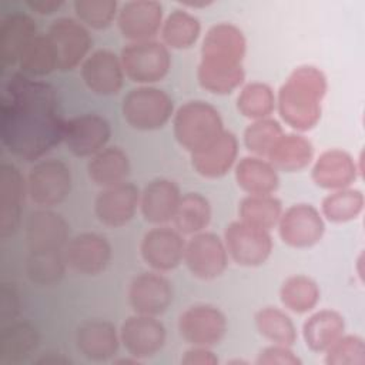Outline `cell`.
<instances>
[{"label": "cell", "mask_w": 365, "mask_h": 365, "mask_svg": "<svg viewBox=\"0 0 365 365\" xmlns=\"http://www.w3.org/2000/svg\"><path fill=\"white\" fill-rule=\"evenodd\" d=\"M254 322L258 332L272 344L292 346L297 342V328L291 317L277 308L264 307L254 315Z\"/></svg>", "instance_id": "obj_39"}, {"label": "cell", "mask_w": 365, "mask_h": 365, "mask_svg": "<svg viewBox=\"0 0 365 365\" xmlns=\"http://www.w3.org/2000/svg\"><path fill=\"white\" fill-rule=\"evenodd\" d=\"M222 241L228 257L241 267H259L267 262L272 252L271 232L241 220L225 227Z\"/></svg>", "instance_id": "obj_8"}, {"label": "cell", "mask_w": 365, "mask_h": 365, "mask_svg": "<svg viewBox=\"0 0 365 365\" xmlns=\"http://www.w3.org/2000/svg\"><path fill=\"white\" fill-rule=\"evenodd\" d=\"M225 131L220 111L204 100H190L174 111L173 133L190 154L197 153Z\"/></svg>", "instance_id": "obj_4"}, {"label": "cell", "mask_w": 365, "mask_h": 365, "mask_svg": "<svg viewBox=\"0 0 365 365\" xmlns=\"http://www.w3.org/2000/svg\"><path fill=\"white\" fill-rule=\"evenodd\" d=\"M64 255L73 271L83 275H98L108 267L113 250L101 234L81 232L68 240Z\"/></svg>", "instance_id": "obj_20"}, {"label": "cell", "mask_w": 365, "mask_h": 365, "mask_svg": "<svg viewBox=\"0 0 365 365\" xmlns=\"http://www.w3.org/2000/svg\"><path fill=\"white\" fill-rule=\"evenodd\" d=\"M194 171L204 178H221L237 163L238 140L234 133L224 131L202 150L190 154Z\"/></svg>", "instance_id": "obj_26"}, {"label": "cell", "mask_w": 365, "mask_h": 365, "mask_svg": "<svg viewBox=\"0 0 365 365\" xmlns=\"http://www.w3.org/2000/svg\"><path fill=\"white\" fill-rule=\"evenodd\" d=\"M26 182L30 200L41 208H51L68 197L71 191V171L58 158H44L34 163Z\"/></svg>", "instance_id": "obj_7"}, {"label": "cell", "mask_w": 365, "mask_h": 365, "mask_svg": "<svg viewBox=\"0 0 365 365\" xmlns=\"http://www.w3.org/2000/svg\"><path fill=\"white\" fill-rule=\"evenodd\" d=\"M67 268L64 251L58 252H29L26 259V275L37 285L58 284Z\"/></svg>", "instance_id": "obj_41"}, {"label": "cell", "mask_w": 365, "mask_h": 365, "mask_svg": "<svg viewBox=\"0 0 365 365\" xmlns=\"http://www.w3.org/2000/svg\"><path fill=\"white\" fill-rule=\"evenodd\" d=\"M327 365H364L365 342L359 335L342 334L325 352Z\"/></svg>", "instance_id": "obj_44"}, {"label": "cell", "mask_w": 365, "mask_h": 365, "mask_svg": "<svg viewBox=\"0 0 365 365\" xmlns=\"http://www.w3.org/2000/svg\"><path fill=\"white\" fill-rule=\"evenodd\" d=\"M267 160L277 168V171L297 173L312 163L314 145L302 134L284 133L269 150Z\"/></svg>", "instance_id": "obj_29"}, {"label": "cell", "mask_w": 365, "mask_h": 365, "mask_svg": "<svg viewBox=\"0 0 365 365\" xmlns=\"http://www.w3.org/2000/svg\"><path fill=\"white\" fill-rule=\"evenodd\" d=\"M275 108L277 97L272 88L262 81H251L238 93L237 110L251 121L271 117Z\"/></svg>", "instance_id": "obj_40"}, {"label": "cell", "mask_w": 365, "mask_h": 365, "mask_svg": "<svg viewBox=\"0 0 365 365\" xmlns=\"http://www.w3.org/2000/svg\"><path fill=\"white\" fill-rule=\"evenodd\" d=\"M64 125L50 84L23 73L10 78L1 101V140L11 154L24 161L40 160L63 141Z\"/></svg>", "instance_id": "obj_1"}, {"label": "cell", "mask_w": 365, "mask_h": 365, "mask_svg": "<svg viewBox=\"0 0 365 365\" xmlns=\"http://www.w3.org/2000/svg\"><path fill=\"white\" fill-rule=\"evenodd\" d=\"M86 87L97 96L117 94L124 84V70L120 56L100 48L87 56L80 68Z\"/></svg>", "instance_id": "obj_21"}, {"label": "cell", "mask_w": 365, "mask_h": 365, "mask_svg": "<svg viewBox=\"0 0 365 365\" xmlns=\"http://www.w3.org/2000/svg\"><path fill=\"white\" fill-rule=\"evenodd\" d=\"M110 123L98 114H81L66 121L63 143L76 157H93L107 147Z\"/></svg>", "instance_id": "obj_16"}, {"label": "cell", "mask_w": 365, "mask_h": 365, "mask_svg": "<svg viewBox=\"0 0 365 365\" xmlns=\"http://www.w3.org/2000/svg\"><path fill=\"white\" fill-rule=\"evenodd\" d=\"M120 60L125 77L140 86L163 80L171 68L170 48L157 40L128 43L123 47Z\"/></svg>", "instance_id": "obj_6"}, {"label": "cell", "mask_w": 365, "mask_h": 365, "mask_svg": "<svg viewBox=\"0 0 365 365\" xmlns=\"http://www.w3.org/2000/svg\"><path fill=\"white\" fill-rule=\"evenodd\" d=\"M228 259L222 238L214 232L201 231L185 241L182 262L198 279L212 281L221 277L228 267Z\"/></svg>", "instance_id": "obj_9"}, {"label": "cell", "mask_w": 365, "mask_h": 365, "mask_svg": "<svg viewBox=\"0 0 365 365\" xmlns=\"http://www.w3.org/2000/svg\"><path fill=\"white\" fill-rule=\"evenodd\" d=\"M235 181L248 195L274 194L279 187L277 168L262 157L247 155L234 165Z\"/></svg>", "instance_id": "obj_27"}, {"label": "cell", "mask_w": 365, "mask_h": 365, "mask_svg": "<svg viewBox=\"0 0 365 365\" xmlns=\"http://www.w3.org/2000/svg\"><path fill=\"white\" fill-rule=\"evenodd\" d=\"M284 134L282 125L272 117L252 121L244 130V145L247 150L257 157L267 158L269 150Z\"/></svg>", "instance_id": "obj_42"}, {"label": "cell", "mask_w": 365, "mask_h": 365, "mask_svg": "<svg viewBox=\"0 0 365 365\" xmlns=\"http://www.w3.org/2000/svg\"><path fill=\"white\" fill-rule=\"evenodd\" d=\"M211 221V204L200 192L181 195L178 208L173 218L174 228L182 235H194L204 231Z\"/></svg>", "instance_id": "obj_35"}, {"label": "cell", "mask_w": 365, "mask_h": 365, "mask_svg": "<svg viewBox=\"0 0 365 365\" xmlns=\"http://www.w3.org/2000/svg\"><path fill=\"white\" fill-rule=\"evenodd\" d=\"M160 34L165 47L187 50L197 43L201 34V23L188 10L175 9L164 19Z\"/></svg>", "instance_id": "obj_33"}, {"label": "cell", "mask_w": 365, "mask_h": 365, "mask_svg": "<svg viewBox=\"0 0 365 365\" xmlns=\"http://www.w3.org/2000/svg\"><path fill=\"white\" fill-rule=\"evenodd\" d=\"M342 334H345V319L329 308L315 311L302 325V338L312 352H325Z\"/></svg>", "instance_id": "obj_32"}, {"label": "cell", "mask_w": 365, "mask_h": 365, "mask_svg": "<svg viewBox=\"0 0 365 365\" xmlns=\"http://www.w3.org/2000/svg\"><path fill=\"white\" fill-rule=\"evenodd\" d=\"M365 205V197L361 190L348 187L331 191L321 202V214L334 224H344L356 220Z\"/></svg>", "instance_id": "obj_38"}, {"label": "cell", "mask_w": 365, "mask_h": 365, "mask_svg": "<svg viewBox=\"0 0 365 365\" xmlns=\"http://www.w3.org/2000/svg\"><path fill=\"white\" fill-rule=\"evenodd\" d=\"M40 344L37 328L29 321H13L1 328L0 362L20 364L36 352Z\"/></svg>", "instance_id": "obj_30"}, {"label": "cell", "mask_w": 365, "mask_h": 365, "mask_svg": "<svg viewBox=\"0 0 365 365\" xmlns=\"http://www.w3.org/2000/svg\"><path fill=\"white\" fill-rule=\"evenodd\" d=\"M167 339L164 324L153 315L135 314L128 317L120 328V341L127 355L138 361L157 355Z\"/></svg>", "instance_id": "obj_14"}, {"label": "cell", "mask_w": 365, "mask_h": 365, "mask_svg": "<svg viewBox=\"0 0 365 365\" xmlns=\"http://www.w3.org/2000/svg\"><path fill=\"white\" fill-rule=\"evenodd\" d=\"M257 365H301V358L291 349V346L272 344L259 351L255 359Z\"/></svg>", "instance_id": "obj_45"}, {"label": "cell", "mask_w": 365, "mask_h": 365, "mask_svg": "<svg viewBox=\"0 0 365 365\" xmlns=\"http://www.w3.org/2000/svg\"><path fill=\"white\" fill-rule=\"evenodd\" d=\"M127 298L135 314L158 317L171 305L174 289L167 277L153 269L140 272L131 279Z\"/></svg>", "instance_id": "obj_13"}, {"label": "cell", "mask_w": 365, "mask_h": 365, "mask_svg": "<svg viewBox=\"0 0 365 365\" xmlns=\"http://www.w3.org/2000/svg\"><path fill=\"white\" fill-rule=\"evenodd\" d=\"M181 4L185 7H190V9H202V7L212 4V1H182Z\"/></svg>", "instance_id": "obj_50"}, {"label": "cell", "mask_w": 365, "mask_h": 365, "mask_svg": "<svg viewBox=\"0 0 365 365\" xmlns=\"http://www.w3.org/2000/svg\"><path fill=\"white\" fill-rule=\"evenodd\" d=\"M361 173L356 160L348 151L329 148L314 161L311 178L319 188L335 191L351 187Z\"/></svg>", "instance_id": "obj_22"}, {"label": "cell", "mask_w": 365, "mask_h": 365, "mask_svg": "<svg viewBox=\"0 0 365 365\" xmlns=\"http://www.w3.org/2000/svg\"><path fill=\"white\" fill-rule=\"evenodd\" d=\"M185 240L175 228L157 225L148 230L140 244L144 262L154 271L167 272L175 269L184 259Z\"/></svg>", "instance_id": "obj_15"}, {"label": "cell", "mask_w": 365, "mask_h": 365, "mask_svg": "<svg viewBox=\"0 0 365 365\" xmlns=\"http://www.w3.org/2000/svg\"><path fill=\"white\" fill-rule=\"evenodd\" d=\"M73 9L77 20L86 27L104 30L117 20L120 7L115 0H76Z\"/></svg>", "instance_id": "obj_43"}, {"label": "cell", "mask_w": 365, "mask_h": 365, "mask_svg": "<svg viewBox=\"0 0 365 365\" xmlns=\"http://www.w3.org/2000/svg\"><path fill=\"white\" fill-rule=\"evenodd\" d=\"M120 342V331L107 319H87L76 331L77 351L93 362L113 359L118 352Z\"/></svg>", "instance_id": "obj_24"}, {"label": "cell", "mask_w": 365, "mask_h": 365, "mask_svg": "<svg viewBox=\"0 0 365 365\" xmlns=\"http://www.w3.org/2000/svg\"><path fill=\"white\" fill-rule=\"evenodd\" d=\"M71 361L68 358H66L63 354L58 352H48V355L41 356L37 364H43V365H67Z\"/></svg>", "instance_id": "obj_49"}, {"label": "cell", "mask_w": 365, "mask_h": 365, "mask_svg": "<svg viewBox=\"0 0 365 365\" xmlns=\"http://www.w3.org/2000/svg\"><path fill=\"white\" fill-rule=\"evenodd\" d=\"M277 228L284 244L292 248H309L322 240L325 221L312 204L298 202L282 211Z\"/></svg>", "instance_id": "obj_11"}, {"label": "cell", "mask_w": 365, "mask_h": 365, "mask_svg": "<svg viewBox=\"0 0 365 365\" xmlns=\"http://www.w3.org/2000/svg\"><path fill=\"white\" fill-rule=\"evenodd\" d=\"M27 182L14 164L4 163L0 168V235H13L21 221Z\"/></svg>", "instance_id": "obj_23"}, {"label": "cell", "mask_w": 365, "mask_h": 365, "mask_svg": "<svg viewBox=\"0 0 365 365\" xmlns=\"http://www.w3.org/2000/svg\"><path fill=\"white\" fill-rule=\"evenodd\" d=\"M282 211V202L274 194H247L238 204V215L241 221L269 232L272 228H277Z\"/></svg>", "instance_id": "obj_36"}, {"label": "cell", "mask_w": 365, "mask_h": 365, "mask_svg": "<svg viewBox=\"0 0 365 365\" xmlns=\"http://www.w3.org/2000/svg\"><path fill=\"white\" fill-rule=\"evenodd\" d=\"M37 34L34 20L26 13H11L1 20L0 26V50L4 67L14 66L26 46Z\"/></svg>", "instance_id": "obj_28"}, {"label": "cell", "mask_w": 365, "mask_h": 365, "mask_svg": "<svg viewBox=\"0 0 365 365\" xmlns=\"http://www.w3.org/2000/svg\"><path fill=\"white\" fill-rule=\"evenodd\" d=\"M47 36L56 48L60 71H71L83 64L93 44L88 29L71 17L56 19L50 24Z\"/></svg>", "instance_id": "obj_12"}, {"label": "cell", "mask_w": 365, "mask_h": 365, "mask_svg": "<svg viewBox=\"0 0 365 365\" xmlns=\"http://www.w3.org/2000/svg\"><path fill=\"white\" fill-rule=\"evenodd\" d=\"M327 77L314 66L292 70L277 94L282 121L297 131L312 130L321 118V103L327 93Z\"/></svg>", "instance_id": "obj_3"}, {"label": "cell", "mask_w": 365, "mask_h": 365, "mask_svg": "<svg viewBox=\"0 0 365 365\" xmlns=\"http://www.w3.org/2000/svg\"><path fill=\"white\" fill-rule=\"evenodd\" d=\"M181 364L184 365H217L218 358L208 346L191 345L190 349L181 356Z\"/></svg>", "instance_id": "obj_47"}, {"label": "cell", "mask_w": 365, "mask_h": 365, "mask_svg": "<svg viewBox=\"0 0 365 365\" xmlns=\"http://www.w3.org/2000/svg\"><path fill=\"white\" fill-rule=\"evenodd\" d=\"M19 311H20L19 292L14 288L13 284L4 282L1 285V292H0V319H1V324L6 325L9 322L16 321V317L19 315Z\"/></svg>", "instance_id": "obj_46"}, {"label": "cell", "mask_w": 365, "mask_h": 365, "mask_svg": "<svg viewBox=\"0 0 365 365\" xmlns=\"http://www.w3.org/2000/svg\"><path fill=\"white\" fill-rule=\"evenodd\" d=\"M227 317L211 304H194L178 317L181 338L190 345L208 346L220 344L227 334Z\"/></svg>", "instance_id": "obj_10"}, {"label": "cell", "mask_w": 365, "mask_h": 365, "mask_svg": "<svg viewBox=\"0 0 365 365\" xmlns=\"http://www.w3.org/2000/svg\"><path fill=\"white\" fill-rule=\"evenodd\" d=\"M181 191L170 178H154L145 184L140 194V211L144 220L154 225L173 221L181 200Z\"/></svg>", "instance_id": "obj_25"}, {"label": "cell", "mask_w": 365, "mask_h": 365, "mask_svg": "<svg viewBox=\"0 0 365 365\" xmlns=\"http://www.w3.org/2000/svg\"><path fill=\"white\" fill-rule=\"evenodd\" d=\"M125 123L134 130L154 131L163 128L174 115L173 98L154 86L131 88L121 103Z\"/></svg>", "instance_id": "obj_5"}, {"label": "cell", "mask_w": 365, "mask_h": 365, "mask_svg": "<svg viewBox=\"0 0 365 365\" xmlns=\"http://www.w3.org/2000/svg\"><path fill=\"white\" fill-rule=\"evenodd\" d=\"M247 41L232 23H218L208 29L201 46L197 68L200 86L212 94H228L245 78L242 60Z\"/></svg>", "instance_id": "obj_2"}, {"label": "cell", "mask_w": 365, "mask_h": 365, "mask_svg": "<svg viewBox=\"0 0 365 365\" xmlns=\"http://www.w3.org/2000/svg\"><path fill=\"white\" fill-rule=\"evenodd\" d=\"M115 21L121 36L130 43L154 40L164 21L163 4L155 0L125 1L118 9Z\"/></svg>", "instance_id": "obj_18"}, {"label": "cell", "mask_w": 365, "mask_h": 365, "mask_svg": "<svg viewBox=\"0 0 365 365\" xmlns=\"http://www.w3.org/2000/svg\"><path fill=\"white\" fill-rule=\"evenodd\" d=\"M63 0H27L26 6L41 16H50L63 7Z\"/></svg>", "instance_id": "obj_48"}, {"label": "cell", "mask_w": 365, "mask_h": 365, "mask_svg": "<svg viewBox=\"0 0 365 365\" xmlns=\"http://www.w3.org/2000/svg\"><path fill=\"white\" fill-rule=\"evenodd\" d=\"M17 64L21 73L29 77H44L54 70H58L57 53L47 33H37L33 37L23 50Z\"/></svg>", "instance_id": "obj_37"}, {"label": "cell", "mask_w": 365, "mask_h": 365, "mask_svg": "<svg viewBox=\"0 0 365 365\" xmlns=\"http://www.w3.org/2000/svg\"><path fill=\"white\" fill-rule=\"evenodd\" d=\"M321 299V289L315 279L295 274L288 277L279 288V301L291 312H311Z\"/></svg>", "instance_id": "obj_34"}, {"label": "cell", "mask_w": 365, "mask_h": 365, "mask_svg": "<svg viewBox=\"0 0 365 365\" xmlns=\"http://www.w3.org/2000/svg\"><path fill=\"white\" fill-rule=\"evenodd\" d=\"M140 188L128 181L101 188L94 200L97 220L110 228L128 224L140 208Z\"/></svg>", "instance_id": "obj_19"}, {"label": "cell", "mask_w": 365, "mask_h": 365, "mask_svg": "<svg viewBox=\"0 0 365 365\" xmlns=\"http://www.w3.org/2000/svg\"><path fill=\"white\" fill-rule=\"evenodd\" d=\"M87 174L91 182L106 188L127 181L130 174V158L117 145H107L87 163Z\"/></svg>", "instance_id": "obj_31"}, {"label": "cell", "mask_w": 365, "mask_h": 365, "mask_svg": "<svg viewBox=\"0 0 365 365\" xmlns=\"http://www.w3.org/2000/svg\"><path fill=\"white\" fill-rule=\"evenodd\" d=\"M24 235L29 252L64 251L68 242V224L61 214L40 207L29 214Z\"/></svg>", "instance_id": "obj_17"}]
</instances>
